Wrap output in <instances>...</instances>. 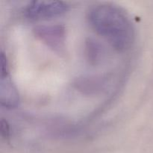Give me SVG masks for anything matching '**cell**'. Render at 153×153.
<instances>
[{
  "mask_svg": "<svg viewBox=\"0 0 153 153\" xmlns=\"http://www.w3.org/2000/svg\"><path fill=\"white\" fill-rule=\"evenodd\" d=\"M88 20L94 31L119 52L128 50L134 40V28L126 13L117 6L101 4L88 13Z\"/></svg>",
  "mask_w": 153,
  "mask_h": 153,
  "instance_id": "cell-1",
  "label": "cell"
},
{
  "mask_svg": "<svg viewBox=\"0 0 153 153\" xmlns=\"http://www.w3.org/2000/svg\"><path fill=\"white\" fill-rule=\"evenodd\" d=\"M68 9L67 4L61 1H33L26 7L25 13L32 19H46L61 16Z\"/></svg>",
  "mask_w": 153,
  "mask_h": 153,
  "instance_id": "cell-2",
  "label": "cell"
},
{
  "mask_svg": "<svg viewBox=\"0 0 153 153\" xmlns=\"http://www.w3.org/2000/svg\"><path fill=\"white\" fill-rule=\"evenodd\" d=\"M1 82H0V101L3 106L13 108L19 103V94L12 82L9 74L7 58L4 53L1 55Z\"/></svg>",
  "mask_w": 153,
  "mask_h": 153,
  "instance_id": "cell-3",
  "label": "cell"
},
{
  "mask_svg": "<svg viewBox=\"0 0 153 153\" xmlns=\"http://www.w3.org/2000/svg\"><path fill=\"white\" fill-rule=\"evenodd\" d=\"M36 31L42 40L52 47H58L63 43L64 29L61 26L40 27Z\"/></svg>",
  "mask_w": 153,
  "mask_h": 153,
  "instance_id": "cell-4",
  "label": "cell"
},
{
  "mask_svg": "<svg viewBox=\"0 0 153 153\" xmlns=\"http://www.w3.org/2000/svg\"><path fill=\"white\" fill-rule=\"evenodd\" d=\"M1 135L3 138L7 139L10 137V127L7 124V121L4 120V119L1 121Z\"/></svg>",
  "mask_w": 153,
  "mask_h": 153,
  "instance_id": "cell-5",
  "label": "cell"
}]
</instances>
